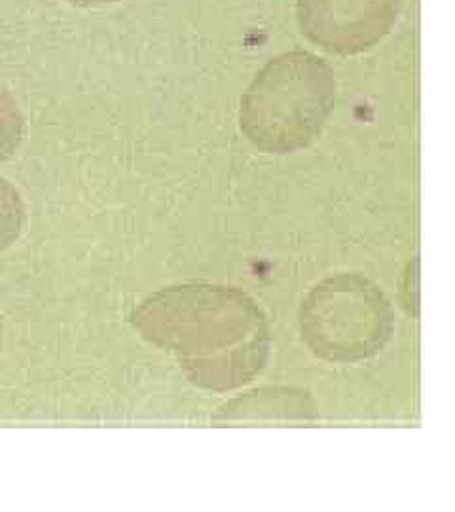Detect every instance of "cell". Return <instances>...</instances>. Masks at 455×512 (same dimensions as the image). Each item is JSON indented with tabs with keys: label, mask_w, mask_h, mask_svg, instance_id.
Here are the masks:
<instances>
[{
	"label": "cell",
	"mask_w": 455,
	"mask_h": 512,
	"mask_svg": "<svg viewBox=\"0 0 455 512\" xmlns=\"http://www.w3.org/2000/svg\"><path fill=\"white\" fill-rule=\"evenodd\" d=\"M131 323L146 342L173 355L192 384L215 393L255 380L272 348L260 306L219 283L192 281L148 294Z\"/></svg>",
	"instance_id": "6da1fadb"
},
{
	"label": "cell",
	"mask_w": 455,
	"mask_h": 512,
	"mask_svg": "<svg viewBox=\"0 0 455 512\" xmlns=\"http://www.w3.org/2000/svg\"><path fill=\"white\" fill-rule=\"evenodd\" d=\"M336 101V74L319 55L292 50L268 61L241 97L239 126L266 154H292L323 133Z\"/></svg>",
	"instance_id": "7a4b0ae2"
},
{
	"label": "cell",
	"mask_w": 455,
	"mask_h": 512,
	"mask_svg": "<svg viewBox=\"0 0 455 512\" xmlns=\"http://www.w3.org/2000/svg\"><path fill=\"white\" fill-rule=\"evenodd\" d=\"M300 332L315 357L332 365H357L389 344L395 311L368 277L355 272L330 275L304 296Z\"/></svg>",
	"instance_id": "3957f363"
},
{
	"label": "cell",
	"mask_w": 455,
	"mask_h": 512,
	"mask_svg": "<svg viewBox=\"0 0 455 512\" xmlns=\"http://www.w3.org/2000/svg\"><path fill=\"white\" fill-rule=\"evenodd\" d=\"M402 0H296L302 35L328 54L376 48L397 25Z\"/></svg>",
	"instance_id": "277c9868"
},
{
	"label": "cell",
	"mask_w": 455,
	"mask_h": 512,
	"mask_svg": "<svg viewBox=\"0 0 455 512\" xmlns=\"http://www.w3.org/2000/svg\"><path fill=\"white\" fill-rule=\"evenodd\" d=\"M317 406L300 387H260L222 404L213 421H315Z\"/></svg>",
	"instance_id": "5b68a950"
},
{
	"label": "cell",
	"mask_w": 455,
	"mask_h": 512,
	"mask_svg": "<svg viewBox=\"0 0 455 512\" xmlns=\"http://www.w3.org/2000/svg\"><path fill=\"white\" fill-rule=\"evenodd\" d=\"M27 133V122L12 92L0 84V164L16 156Z\"/></svg>",
	"instance_id": "8992f818"
},
{
	"label": "cell",
	"mask_w": 455,
	"mask_h": 512,
	"mask_svg": "<svg viewBox=\"0 0 455 512\" xmlns=\"http://www.w3.org/2000/svg\"><path fill=\"white\" fill-rule=\"evenodd\" d=\"M27 219V207L16 184L0 177V253L18 241Z\"/></svg>",
	"instance_id": "52a82bcc"
},
{
	"label": "cell",
	"mask_w": 455,
	"mask_h": 512,
	"mask_svg": "<svg viewBox=\"0 0 455 512\" xmlns=\"http://www.w3.org/2000/svg\"><path fill=\"white\" fill-rule=\"evenodd\" d=\"M71 6L78 8H90V6H105V4H114V2H122V0H63Z\"/></svg>",
	"instance_id": "ba28073f"
},
{
	"label": "cell",
	"mask_w": 455,
	"mask_h": 512,
	"mask_svg": "<svg viewBox=\"0 0 455 512\" xmlns=\"http://www.w3.org/2000/svg\"><path fill=\"white\" fill-rule=\"evenodd\" d=\"M2 332H4V327H2V317H0V351H2Z\"/></svg>",
	"instance_id": "9c48e42d"
}]
</instances>
